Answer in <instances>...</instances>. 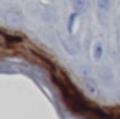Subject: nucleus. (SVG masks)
Segmentation results:
<instances>
[{"mask_svg": "<svg viewBox=\"0 0 120 119\" xmlns=\"http://www.w3.org/2000/svg\"><path fill=\"white\" fill-rule=\"evenodd\" d=\"M84 88H86V91L90 93V94H97V93H99L97 84H95L94 79H90V78H86V79H84Z\"/></svg>", "mask_w": 120, "mask_h": 119, "instance_id": "obj_2", "label": "nucleus"}, {"mask_svg": "<svg viewBox=\"0 0 120 119\" xmlns=\"http://www.w3.org/2000/svg\"><path fill=\"white\" fill-rule=\"evenodd\" d=\"M118 40H120V33H118Z\"/></svg>", "mask_w": 120, "mask_h": 119, "instance_id": "obj_6", "label": "nucleus"}, {"mask_svg": "<svg viewBox=\"0 0 120 119\" xmlns=\"http://www.w3.org/2000/svg\"><path fill=\"white\" fill-rule=\"evenodd\" d=\"M102 56H104V45H102V41H95L94 50H92V58H94V61H100Z\"/></svg>", "mask_w": 120, "mask_h": 119, "instance_id": "obj_1", "label": "nucleus"}, {"mask_svg": "<svg viewBox=\"0 0 120 119\" xmlns=\"http://www.w3.org/2000/svg\"><path fill=\"white\" fill-rule=\"evenodd\" d=\"M86 0H72V5H74V12H77V13H81L84 8H86Z\"/></svg>", "mask_w": 120, "mask_h": 119, "instance_id": "obj_3", "label": "nucleus"}, {"mask_svg": "<svg viewBox=\"0 0 120 119\" xmlns=\"http://www.w3.org/2000/svg\"><path fill=\"white\" fill-rule=\"evenodd\" d=\"M110 7V0H97V8L100 12H107Z\"/></svg>", "mask_w": 120, "mask_h": 119, "instance_id": "obj_4", "label": "nucleus"}, {"mask_svg": "<svg viewBox=\"0 0 120 119\" xmlns=\"http://www.w3.org/2000/svg\"><path fill=\"white\" fill-rule=\"evenodd\" d=\"M5 43V37L4 35H0V45H4Z\"/></svg>", "mask_w": 120, "mask_h": 119, "instance_id": "obj_5", "label": "nucleus"}]
</instances>
